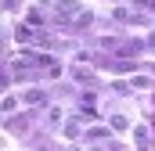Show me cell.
Returning a JSON list of instances; mask_svg holds the SVG:
<instances>
[{
	"mask_svg": "<svg viewBox=\"0 0 155 151\" xmlns=\"http://www.w3.org/2000/svg\"><path fill=\"white\" fill-rule=\"evenodd\" d=\"M152 144V130L148 126H137V148H148Z\"/></svg>",
	"mask_w": 155,
	"mask_h": 151,
	"instance_id": "obj_4",
	"label": "cell"
},
{
	"mask_svg": "<svg viewBox=\"0 0 155 151\" xmlns=\"http://www.w3.org/2000/svg\"><path fill=\"white\" fill-rule=\"evenodd\" d=\"M76 79H79V83H94V72L83 69V65H76Z\"/></svg>",
	"mask_w": 155,
	"mask_h": 151,
	"instance_id": "obj_5",
	"label": "cell"
},
{
	"mask_svg": "<svg viewBox=\"0 0 155 151\" xmlns=\"http://www.w3.org/2000/svg\"><path fill=\"white\" fill-rule=\"evenodd\" d=\"M25 104H47V94L43 90H25Z\"/></svg>",
	"mask_w": 155,
	"mask_h": 151,
	"instance_id": "obj_3",
	"label": "cell"
},
{
	"mask_svg": "<svg viewBox=\"0 0 155 151\" xmlns=\"http://www.w3.org/2000/svg\"><path fill=\"white\" fill-rule=\"evenodd\" d=\"M119 22H130V25H144L148 22V14H141V11H116Z\"/></svg>",
	"mask_w": 155,
	"mask_h": 151,
	"instance_id": "obj_2",
	"label": "cell"
},
{
	"mask_svg": "<svg viewBox=\"0 0 155 151\" xmlns=\"http://www.w3.org/2000/svg\"><path fill=\"white\" fill-rule=\"evenodd\" d=\"M105 47H112L119 58H134V54H141L144 50V43L141 40H126V43H116V40H105Z\"/></svg>",
	"mask_w": 155,
	"mask_h": 151,
	"instance_id": "obj_1",
	"label": "cell"
},
{
	"mask_svg": "<svg viewBox=\"0 0 155 151\" xmlns=\"http://www.w3.org/2000/svg\"><path fill=\"white\" fill-rule=\"evenodd\" d=\"M15 4H18V0H7V7H15Z\"/></svg>",
	"mask_w": 155,
	"mask_h": 151,
	"instance_id": "obj_9",
	"label": "cell"
},
{
	"mask_svg": "<svg viewBox=\"0 0 155 151\" xmlns=\"http://www.w3.org/2000/svg\"><path fill=\"white\" fill-rule=\"evenodd\" d=\"M29 25H43V14L40 11H29Z\"/></svg>",
	"mask_w": 155,
	"mask_h": 151,
	"instance_id": "obj_7",
	"label": "cell"
},
{
	"mask_svg": "<svg viewBox=\"0 0 155 151\" xmlns=\"http://www.w3.org/2000/svg\"><path fill=\"white\" fill-rule=\"evenodd\" d=\"M65 137H72V140L79 137V126H76V122H69V126H65Z\"/></svg>",
	"mask_w": 155,
	"mask_h": 151,
	"instance_id": "obj_6",
	"label": "cell"
},
{
	"mask_svg": "<svg viewBox=\"0 0 155 151\" xmlns=\"http://www.w3.org/2000/svg\"><path fill=\"white\" fill-rule=\"evenodd\" d=\"M152 72H155V65H152Z\"/></svg>",
	"mask_w": 155,
	"mask_h": 151,
	"instance_id": "obj_11",
	"label": "cell"
},
{
	"mask_svg": "<svg viewBox=\"0 0 155 151\" xmlns=\"http://www.w3.org/2000/svg\"><path fill=\"white\" fill-rule=\"evenodd\" d=\"M137 7H148V11H155V0H137Z\"/></svg>",
	"mask_w": 155,
	"mask_h": 151,
	"instance_id": "obj_8",
	"label": "cell"
},
{
	"mask_svg": "<svg viewBox=\"0 0 155 151\" xmlns=\"http://www.w3.org/2000/svg\"><path fill=\"white\" fill-rule=\"evenodd\" d=\"M152 47H155V36H152Z\"/></svg>",
	"mask_w": 155,
	"mask_h": 151,
	"instance_id": "obj_10",
	"label": "cell"
}]
</instances>
